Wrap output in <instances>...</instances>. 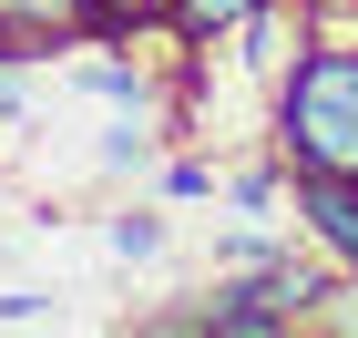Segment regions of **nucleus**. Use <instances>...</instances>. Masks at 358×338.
<instances>
[{"label":"nucleus","instance_id":"nucleus-11","mask_svg":"<svg viewBox=\"0 0 358 338\" xmlns=\"http://www.w3.org/2000/svg\"><path fill=\"white\" fill-rule=\"evenodd\" d=\"M164 195H215V164H164Z\"/></svg>","mask_w":358,"mask_h":338},{"label":"nucleus","instance_id":"nucleus-6","mask_svg":"<svg viewBox=\"0 0 358 338\" xmlns=\"http://www.w3.org/2000/svg\"><path fill=\"white\" fill-rule=\"evenodd\" d=\"M92 164H103V174H143V164H154V134H143V113H123V123L92 143Z\"/></svg>","mask_w":358,"mask_h":338},{"label":"nucleus","instance_id":"nucleus-9","mask_svg":"<svg viewBox=\"0 0 358 338\" xmlns=\"http://www.w3.org/2000/svg\"><path fill=\"white\" fill-rule=\"evenodd\" d=\"M225 267H276V236L266 225H236V236H225Z\"/></svg>","mask_w":358,"mask_h":338},{"label":"nucleus","instance_id":"nucleus-4","mask_svg":"<svg viewBox=\"0 0 358 338\" xmlns=\"http://www.w3.org/2000/svg\"><path fill=\"white\" fill-rule=\"evenodd\" d=\"M246 10H256V0H164V31L185 41V52H205V41H215V31H236Z\"/></svg>","mask_w":358,"mask_h":338},{"label":"nucleus","instance_id":"nucleus-1","mask_svg":"<svg viewBox=\"0 0 358 338\" xmlns=\"http://www.w3.org/2000/svg\"><path fill=\"white\" fill-rule=\"evenodd\" d=\"M276 154L287 174H358V41L297 52L276 83Z\"/></svg>","mask_w":358,"mask_h":338},{"label":"nucleus","instance_id":"nucleus-7","mask_svg":"<svg viewBox=\"0 0 358 338\" xmlns=\"http://www.w3.org/2000/svg\"><path fill=\"white\" fill-rule=\"evenodd\" d=\"M287 185H297V174H287V154H276V164H246L225 195H236V216H276V205H287Z\"/></svg>","mask_w":358,"mask_h":338},{"label":"nucleus","instance_id":"nucleus-10","mask_svg":"<svg viewBox=\"0 0 358 338\" xmlns=\"http://www.w3.org/2000/svg\"><path fill=\"white\" fill-rule=\"evenodd\" d=\"M31 318H52V297H41V287H10V297H0V328H31Z\"/></svg>","mask_w":358,"mask_h":338},{"label":"nucleus","instance_id":"nucleus-3","mask_svg":"<svg viewBox=\"0 0 358 338\" xmlns=\"http://www.w3.org/2000/svg\"><path fill=\"white\" fill-rule=\"evenodd\" d=\"M92 31V0H0V62L41 52V41H72Z\"/></svg>","mask_w":358,"mask_h":338},{"label":"nucleus","instance_id":"nucleus-8","mask_svg":"<svg viewBox=\"0 0 358 338\" xmlns=\"http://www.w3.org/2000/svg\"><path fill=\"white\" fill-rule=\"evenodd\" d=\"M103 246H113V256H154V246H164V216H154V205H134V216L103 225Z\"/></svg>","mask_w":358,"mask_h":338},{"label":"nucleus","instance_id":"nucleus-5","mask_svg":"<svg viewBox=\"0 0 358 338\" xmlns=\"http://www.w3.org/2000/svg\"><path fill=\"white\" fill-rule=\"evenodd\" d=\"M72 83H83L92 103H113V113H154V83H143L134 62H92V72H72Z\"/></svg>","mask_w":358,"mask_h":338},{"label":"nucleus","instance_id":"nucleus-2","mask_svg":"<svg viewBox=\"0 0 358 338\" xmlns=\"http://www.w3.org/2000/svg\"><path fill=\"white\" fill-rule=\"evenodd\" d=\"M297 216H307V236L358 277V174H297Z\"/></svg>","mask_w":358,"mask_h":338}]
</instances>
